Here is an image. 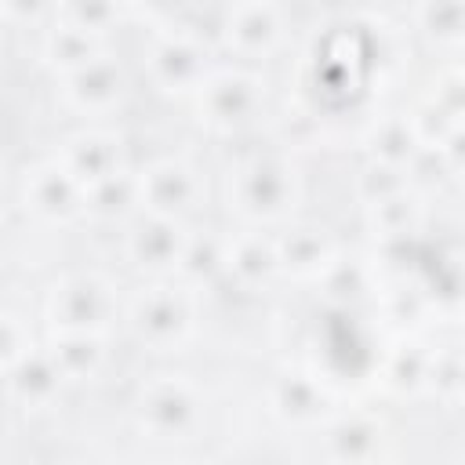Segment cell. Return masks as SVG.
Segmentation results:
<instances>
[{
	"mask_svg": "<svg viewBox=\"0 0 465 465\" xmlns=\"http://www.w3.org/2000/svg\"><path fill=\"white\" fill-rule=\"evenodd\" d=\"M418 25L425 36L440 44L465 47V0H421Z\"/></svg>",
	"mask_w": 465,
	"mask_h": 465,
	"instance_id": "obj_17",
	"label": "cell"
},
{
	"mask_svg": "<svg viewBox=\"0 0 465 465\" xmlns=\"http://www.w3.org/2000/svg\"><path fill=\"white\" fill-rule=\"evenodd\" d=\"M232 207L247 222H276L294 200V167L283 156H251L229 178Z\"/></svg>",
	"mask_w": 465,
	"mask_h": 465,
	"instance_id": "obj_1",
	"label": "cell"
},
{
	"mask_svg": "<svg viewBox=\"0 0 465 465\" xmlns=\"http://www.w3.org/2000/svg\"><path fill=\"white\" fill-rule=\"evenodd\" d=\"M153 76L163 91H200L207 80V62H203V47L189 36H163L153 54H149Z\"/></svg>",
	"mask_w": 465,
	"mask_h": 465,
	"instance_id": "obj_11",
	"label": "cell"
},
{
	"mask_svg": "<svg viewBox=\"0 0 465 465\" xmlns=\"http://www.w3.org/2000/svg\"><path fill=\"white\" fill-rule=\"evenodd\" d=\"M4 15L11 25H40L58 15V0H4Z\"/></svg>",
	"mask_w": 465,
	"mask_h": 465,
	"instance_id": "obj_20",
	"label": "cell"
},
{
	"mask_svg": "<svg viewBox=\"0 0 465 465\" xmlns=\"http://www.w3.org/2000/svg\"><path fill=\"white\" fill-rule=\"evenodd\" d=\"M4 381H7V396L15 407L22 411H44L54 403V396L62 392L65 374L58 371V363L51 360V352L33 349L22 360H15L11 367H4Z\"/></svg>",
	"mask_w": 465,
	"mask_h": 465,
	"instance_id": "obj_8",
	"label": "cell"
},
{
	"mask_svg": "<svg viewBox=\"0 0 465 465\" xmlns=\"http://www.w3.org/2000/svg\"><path fill=\"white\" fill-rule=\"evenodd\" d=\"M84 189L120 174V142L102 131H80L65 142L62 156H54Z\"/></svg>",
	"mask_w": 465,
	"mask_h": 465,
	"instance_id": "obj_12",
	"label": "cell"
},
{
	"mask_svg": "<svg viewBox=\"0 0 465 465\" xmlns=\"http://www.w3.org/2000/svg\"><path fill=\"white\" fill-rule=\"evenodd\" d=\"M185 240L189 236H182V229H178L174 218L149 211V218H142L138 225L127 229V258H131L134 269L153 272V276L178 272Z\"/></svg>",
	"mask_w": 465,
	"mask_h": 465,
	"instance_id": "obj_5",
	"label": "cell"
},
{
	"mask_svg": "<svg viewBox=\"0 0 465 465\" xmlns=\"http://www.w3.org/2000/svg\"><path fill=\"white\" fill-rule=\"evenodd\" d=\"M193 196H196V178L185 163L178 160H160V163H149L142 174H138V200L142 207H149L153 214H167V218H178L182 211L193 207Z\"/></svg>",
	"mask_w": 465,
	"mask_h": 465,
	"instance_id": "obj_10",
	"label": "cell"
},
{
	"mask_svg": "<svg viewBox=\"0 0 465 465\" xmlns=\"http://www.w3.org/2000/svg\"><path fill=\"white\" fill-rule=\"evenodd\" d=\"M138 418H142V429H149L156 440H174V432H185L193 425L196 396L185 381L156 378L149 381V389H142Z\"/></svg>",
	"mask_w": 465,
	"mask_h": 465,
	"instance_id": "obj_6",
	"label": "cell"
},
{
	"mask_svg": "<svg viewBox=\"0 0 465 465\" xmlns=\"http://www.w3.org/2000/svg\"><path fill=\"white\" fill-rule=\"evenodd\" d=\"M25 352H33L29 323L7 309V312H4V367H11L15 360H22Z\"/></svg>",
	"mask_w": 465,
	"mask_h": 465,
	"instance_id": "obj_19",
	"label": "cell"
},
{
	"mask_svg": "<svg viewBox=\"0 0 465 465\" xmlns=\"http://www.w3.org/2000/svg\"><path fill=\"white\" fill-rule=\"evenodd\" d=\"M18 193H22L25 214H33L44 225H69L73 218L87 214V189L58 160L29 167L22 174Z\"/></svg>",
	"mask_w": 465,
	"mask_h": 465,
	"instance_id": "obj_4",
	"label": "cell"
},
{
	"mask_svg": "<svg viewBox=\"0 0 465 465\" xmlns=\"http://www.w3.org/2000/svg\"><path fill=\"white\" fill-rule=\"evenodd\" d=\"M258 84L243 73H218V76H207L203 87L196 91L200 94V113L207 124H214L218 131H232L240 124L251 120L254 105H258Z\"/></svg>",
	"mask_w": 465,
	"mask_h": 465,
	"instance_id": "obj_7",
	"label": "cell"
},
{
	"mask_svg": "<svg viewBox=\"0 0 465 465\" xmlns=\"http://www.w3.org/2000/svg\"><path fill=\"white\" fill-rule=\"evenodd\" d=\"M225 36L240 54H265L280 40V18L262 0H243L229 11Z\"/></svg>",
	"mask_w": 465,
	"mask_h": 465,
	"instance_id": "obj_13",
	"label": "cell"
},
{
	"mask_svg": "<svg viewBox=\"0 0 465 465\" xmlns=\"http://www.w3.org/2000/svg\"><path fill=\"white\" fill-rule=\"evenodd\" d=\"M127 327L142 345L153 349L182 345V338L193 327L189 287H145L127 309Z\"/></svg>",
	"mask_w": 465,
	"mask_h": 465,
	"instance_id": "obj_3",
	"label": "cell"
},
{
	"mask_svg": "<svg viewBox=\"0 0 465 465\" xmlns=\"http://www.w3.org/2000/svg\"><path fill=\"white\" fill-rule=\"evenodd\" d=\"M120 15V0H58V15L62 22L91 33V36H102Z\"/></svg>",
	"mask_w": 465,
	"mask_h": 465,
	"instance_id": "obj_18",
	"label": "cell"
},
{
	"mask_svg": "<svg viewBox=\"0 0 465 465\" xmlns=\"http://www.w3.org/2000/svg\"><path fill=\"white\" fill-rule=\"evenodd\" d=\"M116 316L113 287L94 272H73L54 283L47 294V320L51 331H91L102 334Z\"/></svg>",
	"mask_w": 465,
	"mask_h": 465,
	"instance_id": "obj_2",
	"label": "cell"
},
{
	"mask_svg": "<svg viewBox=\"0 0 465 465\" xmlns=\"http://www.w3.org/2000/svg\"><path fill=\"white\" fill-rule=\"evenodd\" d=\"M47 352L58 363V371L65 374V381L91 378L102 367V360H105L102 334H91V331H54Z\"/></svg>",
	"mask_w": 465,
	"mask_h": 465,
	"instance_id": "obj_15",
	"label": "cell"
},
{
	"mask_svg": "<svg viewBox=\"0 0 465 465\" xmlns=\"http://www.w3.org/2000/svg\"><path fill=\"white\" fill-rule=\"evenodd\" d=\"M98 58V36L54 18V25L44 33V62L58 73H73Z\"/></svg>",
	"mask_w": 465,
	"mask_h": 465,
	"instance_id": "obj_16",
	"label": "cell"
},
{
	"mask_svg": "<svg viewBox=\"0 0 465 465\" xmlns=\"http://www.w3.org/2000/svg\"><path fill=\"white\" fill-rule=\"evenodd\" d=\"M276 262L287 272L312 276V272L331 269V243H327L323 229H316V225H294V229H287V236L276 240Z\"/></svg>",
	"mask_w": 465,
	"mask_h": 465,
	"instance_id": "obj_14",
	"label": "cell"
},
{
	"mask_svg": "<svg viewBox=\"0 0 465 465\" xmlns=\"http://www.w3.org/2000/svg\"><path fill=\"white\" fill-rule=\"evenodd\" d=\"M62 91H65V102L76 113L102 116V113H109L120 102V94H124V73H120V65L105 62V54H98L94 62L65 73Z\"/></svg>",
	"mask_w": 465,
	"mask_h": 465,
	"instance_id": "obj_9",
	"label": "cell"
}]
</instances>
